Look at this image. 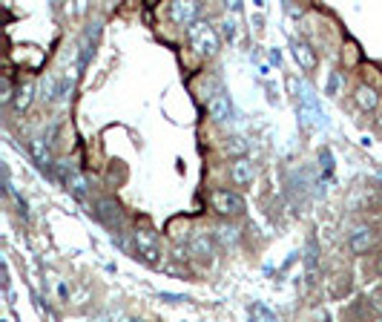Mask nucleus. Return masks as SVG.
Here are the masks:
<instances>
[{"instance_id": "nucleus-14", "label": "nucleus", "mask_w": 382, "mask_h": 322, "mask_svg": "<svg viewBox=\"0 0 382 322\" xmlns=\"http://www.w3.org/2000/svg\"><path fill=\"white\" fill-rule=\"evenodd\" d=\"M193 256H198V259H210L213 256V236H207V233L193 236Z\"/></svg>"}, {"instance_id": "nucleus-22", "label": "nucleus", "mask_w": 382, "mask_h": 322, "mask_svg": "<svg viewBox=\"0 0 382 322\" xmlns=\"http://www.w3.org/2000/svg\"><path fill=\"white\" fill-rule=\"evenodd\" d=\"M376 127H379V130H382V113H379V121H376Z\"/></svg>"}, {"instance_id": "nucleus-12", "label": "nucleus", "mask_w": 382, "mask_h": 322, "mask_svg": "<svg viewBox=\"0 0 382 322\" xmlns=\"http://www.w3.org/2000/svg\"><path fill=\"white\" fill-rule=\"evenodd\" d=\"M29 152H32L35 165H38L41 170H49V167H52V147H49L46 138H41V135L29 138Z\"/></svg>"}, {"instance_id": "nucleus-18", "label": "nucleus", "mask_w": 382, "mask_h": 322, "mask_svg": "<svg viewBox=\"0 0 382 322\" xmlns=\"http://www.w3.org/2000/svg\"><path fill=\"white\" fill-rule=\"evenodd\" d=\"M308 282H311V285L317 282V254H314V245H311V251H308Z\"/></svg>"}, {"instance_id": "nucleus-3", "label": "nucleus", "mask_w": 382, "mask_h": 322, "mask_svg": "<svg viewBox=\"0 0 382 322\" xmlns=\"http://www.w3.org/2000/svg\"><path fill=\"white\" fill-rule=\"evenodd\" d=\"M132 242H135V254L144 262H149V265H159L161 262V248H159V239H156V233H152V230L138 227L132 233Z\"/></svg>"}, {"instance_id": "nucleus-15", "label": "nucleus", "mask_w": 382, "mask_h": 322, "mask_svg": "<svg viewBox=\"0 0 382 322\" xmlns=\"http://www.w3.org/2000/svg\"><path fill=\"white\" fill-rule=\"evenodd\" d=\"M224 150H227V155H233V161H236V158H248L250 144H248L242 135H230V138L224 141Z\"/></svg>"}, {"instance_id": "nucleus-10", "label": "nucleus", "mask_w": 382, "mask_h": 322, "mask_svg": "<svg viewBox=\"0 0 382 322\" xmlns=\"http://www.w3.org/2000/svg\"><path fill=\"white\" fill-rule=\"evenodd\" d=\"M95 216H98L107 227H118L121 219H124L121 204H118L115 199H98V204H95Z\"/></svg>"}, {"instance_id": "nucleus-1", "label": "nucleus", "mask_w": 382, "mask_h": 322, "mask_svg": "<svg viewBox=\"0 0 382 322\" xmlns=\"http://www.w3.org/2000/svg\"><path fill=\"white\" fill-rule=\"evenodd\" d=\"M187 38H190V46H193L201 58H213V55L218 52V46H221V38H218L216 26L207 24V21H196V24L190 26Z\"/></svg>"}, {"instance_id": "nucleus-7", "label": "nucleus", "mask_w": 382, "mask_h": 322, "mask_svg": "<svg viewBox=\"0 0 382 322\" xmlns=\"http://www.w3.org/2000/svg\"><path fill=\"white\" fill-rule=\"evenodd\" d=\"M253 179H256V165H253L250 158H236V161H230V182H233L236 187L253 185Z\"/></svg>"}, {"instance_id": "nucleus-9", "label": "nucleus", "mask_w": 382, "mask_h": 322, "mask_svg": "<svg viewBox=\"0 0 382 322\" xmlns=\"http://www.w3.org/2000/svg\"><path fill=\"white\" fill-rule=\"evenodd\" d=\"M293 58L304 72H317L319 66V55L308 41H293Z\"/></svg>"}, {"instance_id": "nucleus-4", "label": "nucleus", "mask_w": 382, "mask_h": 322, "mask_svg": "<svg viewBox=\"0 0 382 322\" xmlns=\"http://www.w3.org/2000/svg\"><path fill=\"white\" fill-rule=\"evenodd\" d=\"M60 182H63V187L75 196V199H87L90 196V182H87V176L78 170V167H72L69 161L66 165H60Z\"/></svg>"}, {"instance_id": "nucleus-21", "label": "nucleus", "mask_w": 382, "mask_h": 322, "mask_svg": "<svg viewBox=\"0 0 382 322\" xmlns=\"http://www.w3.org/2000/svg\"><path fill=\"white\" fill-rule=\"evenodd\" d=\"M373 268H376V274H379V276H382V251H379V254H376V259H373Z\"/></svg>"}, {"instance_id": "nucleus-11", "label": "nucleus", "mask_w": 382, "mask_h": 322, "mask_svg": "<svg viewBox=\"0 0 382 322\" xmlns=\"http://www.w3.org/2000/svg\"><path fill=\"white\" fill-rule=\"evenodd\" d=\"M354 104H356L362 113H376V110H379V93H376V87L359 84V87L354 90Z\"/></svg>"}, {"instance_id": "nucleus-19", "label": "nucleus", "mask_w": 382, "mask_h": 322, "mask_svg": "<svg viewBox=\"0 0 382 322\" xmlns=\"http://www.w3.org/2000/svg\"><path fill=\"white\" fill-rule=\"evenodd\" d=\"M221 26H224L221 32H224V38H227V41H233V38H236V21H233V18H224V21H221Z\"/></svg>"}, {"instance_id": "nucleus-17", "label": "nucleus", "mask_w": 382, "mask_h": 322, "mask_svg": "<svg viewBox=\"0 0 382 322\" xmlns=\"http://www.w3.org/2000/svg\"><path fill=\"white\" fill-rule=\"evenodd\" d=\"M216 233H218V239L224 242V245H230V242H236V230H233V227H227V224H221Z\"/></svg>"}, {"instance_id": "nucleus-13", "label": "nucleus", "mask_w": 382, "mask_h": 322, "mask_svg": "<svg viewBox=\"0 0 382 322\" xmlns=\"http://www.w3.org/2000/svg\"><path fill=\"white\" fill-rule=\"evenodd\" d=\"M32 98H35V84L18 87V95H15V101H12V110H15V113H26V110L32 107Z\"/></svg>"}, {"instance_id": "nucleus-6", "label": "nucleus", "mask_w": 382, "mask_h": 322, "mask_svg": "<svg viewBox=\"0 0 382 322\" xmlns=\"http://www.w3.org/2000/svg\"><path fill=\"white\" fill-rule=\"evenodd\" d=\"M207 115L216 121V124H224L227 118L233 115V107H230V98H227L221 90H216L210 98H207Z\"/></svg>"}, {"instance_id": "nucleus-20", "label": "nucleus", "mask_w": 382, "mask_h": 322, "mask_svg": "<svg viewBox=\"0 0 382 322\" xmlns=\"http://www.w3.org/2000/svg\"><path fill=\"white\" fill-rule=\"evenodd\" d=\"M328 90H331V95H336V90H339V75L331 78V87H328Z\"/></svg>"}, {"instance_id": "nucleus-8", "label": "nucleus", "mask_w": 382, "mask_h": 322, "mask_svg": "<svg viewBox=\"0 0 382 322\" xmlns=\"http://www.w3.org/2000/svg\"><path fill=\"white\" fill-rule=\"evenodd\" d=\"M198 4H193V0H179V4H173L170 6V18H173V24H179V26H193L196 21H198Z\"/></svg>"}, {"instance_id": "nucleus-23", "label": "nucleus", "mask_w": 382, "mask_h": 322, "mask_svg": "<svg viewBox=\"0 0 382 322\" xmlns=\"http://www.w3.org/2000/svg\"><path fill=\"white\" fill-rule=\"evenodd\" d=\"M376 322H382V316H379V319H376Z\"/></svg>"}, {"instance_id": "nucleus-2", "label": "nucleus", "mask_w": 382, "mask_h": 322, "mask_svg": "<svg viewBox=\"0 0 382 322\" xmlns=\"http://www.w3.org/2000/svg\"><path fill=\"white\" fill-rule=\"evenodd\" d=\"M210 207H213L218 216H242V213H245V199H242L236 190L218 187V190L210 193Z\"/></svg>"}, {"instance_id": "nucleus-16", "label": "nucleus", "mask_w": 382, "mask_h": 322, "mask_svg": "<svg viewBox=\"0 0 382 322\" xmlns=\"http://www.w3.org/2000/svg\"><path fill=\"white\" fill-rule=\"evenodd\" d=\"M15 95H18V90L12 84V69H6L4 72V87H0V104H12Z\"/></svg>"}, {"instance_id": "nucleus-5", "label": "nucleus", "mask_w": 382, "mask_h": 322, "mask_svg": "<svg viewBox=\"0 0 382 322\" xmlns=\"http://www.w3.org/2000/svg\"><path fill=\"white\" fill-rule=\"evenodd\" d=\"M373 242H376V230L368 227V224H362V227H356V230L348 236V248H351V254L365 256V254L373 248Z\"/></svg>"}]
</instances>
